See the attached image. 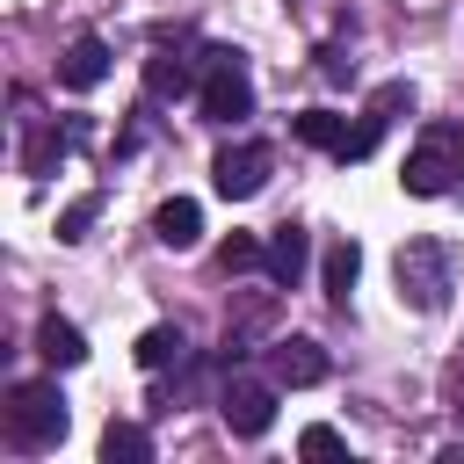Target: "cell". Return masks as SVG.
<instances>
[{
	"label": "cell",
	"instance_id": "cell-1",
	"mask_svg": "<svg viewBox=\"0 0 464 464\" xmlns=\"http://www.w3.org/2000/svg\"><path fill=\"white\" fill-rule=\"evenodd\" d=\"M65 428H72V413H65V392H58L51 377L7 384V435H14L22 450H58Z\"/></svg>",
	"mask_w": 464,
	"mask_h": 464
},
{
	"label": "cell",
	"instance_id": "cell-2",
	"mask_svg": "<svg viewBox=\"0 0 464 464\" xmlns=\"http://www.w3.org/2000/svg\"><path fill=\"white\" fill-rule=\"evenodd\" d=\"M450 268H457V254H450V239H406L399 246V261H392V283H399V304H413V312H442L450 304Z\"/></svg>",
	"mask_w": 464,
	"mask_h": 464
},
{
	"label": "cell",
	"instance_id": "cell-3",
	"mask_svg": "<svg viewBox=\"0 0 464 464\" xmlns=\"http://www.w3.org/2000/svg\"><path fill=\"white\" fill-rule=\"evenodd\" d=\"M457 181H464V123H435V130L406 152L399 188H406V196H450Z\"/></svg>",
	"mask_w": 464,
	"mask_h": 464
},
{
	"label": "cell",
	"instance_id": "cell-4",
	"mask_svg": "<svg viewBox=\"0 0 464 464\" xmlns=\"http://www.w3.org/2000/svg\"><path fill=\"white\" fill-rule=\"evenodd\" d=\"M196 109H203V123H239V116H254V80H246L239 51H203Z\"/></svg>",
	"mask_w": 464,
	"mask_h": 464
},
{
	"label": "cell",
	"instance_id": "cell-5",
	"mask_svg": "<svg viewBox=\"0 0 464 464\" xmlns=\"http://www.w3.org/2000/svg\"><path fill=\"white\" fill-rule=\"evenodd\" d=\"M290 130L304 138V145H319V152H334V160H370L377 152V123L362 116V123H348V116H334V109H304V116H290Z\"/></svg>",
	"mask_w": 464,
	"mask_h": 464
},
{
	"label": "cell",
	"instance_id": "cell-6",
	"mask_svg": "<svg viewBox=\"0 0 464 464\" xmlns=\"http://www.w3.org/2000/svg\"><path fill=\"white\" fill-rule=\"evenodd\" d=\"M268 167H276V152H268L261 138H239V145H225V152L210 160V188H218L225 203H246V196L268 188Z\"/></svg>",
	"mask_w": 464,
	"mask_h": 464
},
{
	"label": "cell",
	"instance_id": "cell-7",
	"mask_svg": "<svg viewBox=\"0 0 464 464\" xmlns=\"http://www.w3.org/2000/svg\"><path fill=\"white\" fill-rule=\"evenodd\" d=\"M276 392H283L276 377H232V384H225V399H218L225 428H232V435H246V442H254V435H268V420H276Z\"/></svg>",
	"mask_w": 464,
	"mask_h": 464
},
{
	"label": "cell",
	"instance_id": "cell-8",
	"mask_svg": "<svg viewBox=\"0 0 464 464\" xmlns=\"http://www.w3.org/2000/svg\"><path fill=\"white\" fill-rule=\"evenodd\" d=\"M326 348L319 341H304V334H290V341H276L268 348V377L283 384V392H304V384H326Z\"/></svg>",
	"mask_w": 464,
	"mask_h": 464
},
{
	"label": "cell",
	"instance_id": "cell-9",
	"mask_svg": "<svg viewBox=\"0 0 464 464\" xmlns=\"http://www.w3.org/2000/svg\"><path fill=\"white\" fill-rule=\"evenodd\" d=\"M261 268H268L276 290H297V276L312 268V232H304V225H276L268 246H261Z\"/></svg>",
	"mask_w": 464,
	"mask_h": 464
},
{
	"label": "cell",
	"instance_id": "cell-10",
	"mask_svg": "<svg viewBox=\"0 0 464 464\" xmlns=\"http://www.w3.org/2000/svg\"><path fill=\"white\" fill-rule=\"evenodd\" d=\"M102 80H109V44L102 36H72L65 58H58V87L65 94H94Z\"/></svg>",
	"mask_w": 464,
	"mask_h": 464
},
{
	"label": "cell",
	"instance_id": "cell-11",
	"mask_svg": "<svg viewBox=\"0 0 464 464\" xmlns=\"http://www.w3.org/2000/svg\"><path fill=\"white\" fill-rule=\"evenodd\" d=\"M152 239L174 246V254H188V246L203 239V203H196V196H167V203L152 210Z\"/></svg>",
	"mask_w": 464,
	"mask_h": 464
},
{
	"label": "cell",
	"instance_id": "cell-12",
	"mask_svg": "<svg viewBox=\"0 0 464 464\" xmlns=\"http://www.w3.org/2000/svg\"><path fill=\"white\" fill-rule=\"evenodd\" d=\"M196 87V65H188V51L181 44H152V58H145V94H188Z\"/></svg>",
	"mask_w": 464,
	"mask_h": 464
},
{
	"label": "cell",
	"instance_id": "cell-13",
	"mask_svg": "<svg viewBox=\"0 0 464 464\" xmlns=\"http://www.w3.org/2000/svg\"><path fill=\"white\" fill-rule=\"evenodd\" d=\"M355 276H362V246H355V239H334V246H326V261H319V283H326V297H334V304H348Z\"/></svg>",
	"mask_w": 464,
	"mask_h": 464
},
{
	"label": "cell",
	"instance_id": "cell-14",
	"mask_svg": "<svg viewBox=\"0 0 464 464\" xmlns=\"http://www.w3.org/2000/svg\"><path fill=\"white\" fill-rule=\"evenodd\" d=\"M36 355H44L51 370H72V362H87V341H80L72 319H44V326H36Z\"/></svg>",
	"mask_w": 464,
	"mask_h": 464
},
{
	"label": "cell",
	"instance_id": "cell-15",
	"mask_svg": "<svg viewBox=\"0 0 464 464\" xmlns=\"http://www.w3.org/2000/svg\"><path fill=\"white\" fill-rule=\"evenodd\" d=\"M102 464H152V435L138 420H109L102 428Z\"/></svg>",
	"mask_w": 464,
	"mask_h": 464
},
{
	"label": "cell",
	"instance_id": "cell-16",
	"mask_svg": "<svg viewBox=\"0 0 464 464\" xmlns=\"http://www.w3.org/2000/svg\"><path fill=\"white\" fill-rule=\"evenodd\" d=\"M181 348H188V341H181V326H145L130 355H138V370H174V362H181Z\"/></svg>",
	"mask_w": 464,
	"mask_h": 464
},
{
	"label": "cell",
	"instance_id": "cell-17",
	"mask_svg": "<svg viewBox=\"0 0 464 464\" xmlns=\"http://www.w3.org/2000/svg\"><path fill=\"white\" fill-rule=\"evenodd\" d=\"M94 218H102V196H72V203L58 210V239H65V246H80Z\"/></svg>",
	"mask_w": 464,
	"mask_h": 464
},
{
	"label": "cell",
	"instance_id": "cell-18",
	"mask_svg": "<svg viewBox=\"0 0 464 464\" xmlns=\"http://www.w3.org/2000/svg\"><path fill=\"white\" fill-rule=\"evenodd\" d=\"M399 109H413V87H406V80H384V87H377V94H370V109H362V116H370V123H377V130H384V123H392V116H399Z\"/></svg>",
	"mask_w": 464,
	"mask_h": 464
},
{
	"label": "cell",
	"instance_id": "cell-19",
	"mask_svg": "<svg viewBox=\"0 0 464 464\" xmlns=\"http://www.w3.org/2000/svg\"><path fill=\"white\" fill-rule=\"evenodd\" d=\"M218 268H225V276H239V268H261V239H254V232H232V239L218 246Z\"/></svg>",
	"mask_w": 464,
	"mask_h": 464
},
{
	"label": "cell",
	"instance_id": "cell-20",
	"mask_svg": "<svg viewBox=\"0 0 464 464\" xmlns=\"http://www.w3.org/2000/svg\"><path fill=\"white\" fill-rule=\"evenodd\" d=\"M297 450H304V457H348V442H341V435H334L326 420H312V428L297 435Z\"/></svg>",
	"mask_w": 464,
	"mask_h": 464
}]
</instances>
